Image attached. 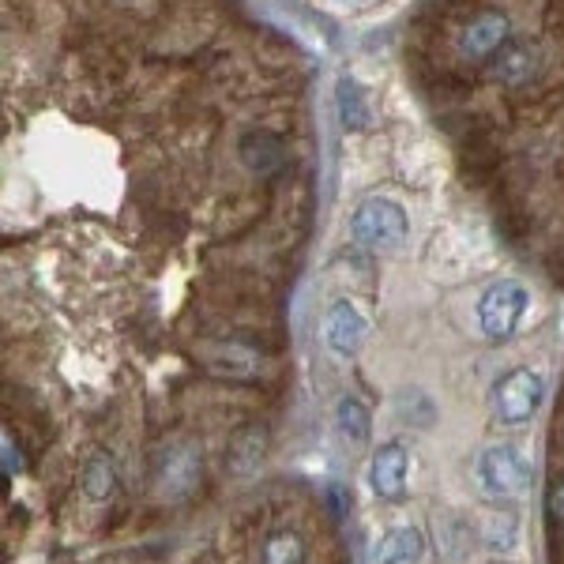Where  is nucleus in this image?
<instances>
[{
    "mask_svg": "<svg viewBox=\"0 0 564 564\" xmlns=\"http://www.w3.org/2000/svg\"><path fill=\"white\" fill-rule=\"evenodd\" d=\"M410 478V452L403 444H384L376 448L373 463H369V489H373L380 501H399L407 493Z\"/></svg>",
    "mask_w": 564,
    "mask_h": 564,
    "instance_id": "6",
    "label": "nucleus"
},
{
    "mask_svg": "<svg viewBox=\"0 0 564 564\" xmlns=\"http://www.w3.org/2000/svg\"><path fill=\"white\" fill-rule=\"evenodd\" d=\"M478 478L489 497H523L534 482V467L516 444H493L478 459Z\"/></svg>",
    "mask_w": 564,
    "mask_h": 564,
    "instance_id": "4",
    "label": "nucleus"
},
{
    "mask_svg": "<svg viewBox=\"0 0 564 564\" xmlns=\"http://www.w3.org/2000/svg\"><path fill=\"white\" fill-rule=\"evenodd\" d=\"M305 557H309V549L298 531L267 534L264 549H260V564H305Z\"/></svg>",
    "mask_w": 564,
    "mask_h": 564,
    "instance_id": "12",
    "label": "nucleus"
},
{
    "mask_svg": "<svg viewBox=\"0 0 564 564\" xmlns=\"http://www.w3.org/2000/svg\"><path fill=\"white\" fill-rule=\"evenodd\" d=\"M531 61H534V53L527 46H508L497 53V68H493V72H497L504 83H523V79L534 72Z\"/></svg>",
    "mask_w": 564,
    "mask_h": 564,
    "instance_id": "16",
    "label": "nucleus"
},
{
    "mask_svg": "<svg viewBox=\"0 0 564 564\" xmlns=\"http://www.w3.org/2000/svg\"><path fill=\"white\" fill-rule=\"evenodd\" d=\"M508 46V16L504 12H482L467 23V31L459 38V49L470 61H486L493 53Z\"/></svg>",
    "mask_w": 564,
    "mask_h": 564,
    "instance_id": "8",
    "label": "nucleus"
},
{
    "mask_svg": "<svg viewBox=\"0 0 564 564\" xmlns=\"http://www.w3.org/2000/svg\"><path fill=\"white\" fill-rule=\"evenodd\" d=\"M339 117L346 128L369 125V106H365V91L354 79H339Z\"/></svg>",
    "mask_w": 564,
    "mask_h": 564,
    "instance_id": "15",
    "label": "nucleus"
},
{
    "mask_svg": "<svg viewBox=\"0 0 564 564\" xmlns=\"http://www.w3.org/2000/svg\"><path fill=\"white\" fill-rule=\"evenodd\" d=\"M83 493L98 504H106L117 493V467L106 455H94L91 463L83 467Z\"/></svg>",
    "mask_w": 564,
    "mask_h": 564,
    "instance_id": "13",
    "label": "nucleus"
},
{
    "mask_svg": "<svg viewBox=\"0 0 564 564\" xmlns=\"http://www.w3.org/2000/svg\"><path fill=\"white\" fill-rule=\"evenodd\" d=\"M264 452H267V429H260V425L241 429L234 437V444H230V455H226L230 474H237V478L252 474V470L264 463Z\"/></svg>",
    "mask_w": 564,
    "mask_h": 564,
    "instance_id": "11",
    "label": "nucleus"
},
{
    "mask_svg": "<svg viewBox=\"0 0 564 564\" xmlns=\"http://www.w3.org/2000/svg\"><path fill=\"white\" fill-rule=\"evenodd\" d=\"M542 399H546V384L534 369H512L493 384V414L508 429L531 422Z\"/></svg>",
    "mask_w": 564,
    "mask_h": 564,
    "instance_id": "3",
    "label": "nucleus"
},
{
    "mask_svg": "<svg viewBox=\"0 0 564 564\" xmlns=\"http://www.w3.org/2000/svg\"><path fill=\"white\" fill-rule=\"evenodd\" d=\"M425 549V538L418 527H392L384 531V538L376 542L373 561L376 564H418Z\"/></svg>",
    "mask_w": 564,
    "mask_h": 564,
    "instance_id": "9",
    "label": "nucleus"
},
{
    "mask_svg": "<svg viewBox=\"0 0 564 564\" xmlns=\"http://www.w3.org/2000/svg\"><path fill=\"white\" fill-rule=\"evenodd\" d=\"M350 234L358 245L365 249H376V252H388V249H399L410 234V219L407 211L395 204V200H384V196H369V200H361L358 211H354V219H350Z\"/></svg>",
    "mask_w": 564,
    "mask_h": 564,
    "instance_id": "1",
    "label": "nucleus"
},
{
    "mask_svg": "<svg viewBox=\"0 0 564 564\" xmlns=\"http://www.w3.org/2000/svg\"><path fill=\"white\" fill-rule=\"evenodd\" d=\"M527 305H531V294L527 286L516 279H501L493 282L482 301H478V328L489 343H508L516 335L519 320L527 316Z\"/></svg>",
    "mask_w": 564,
    "mask_h": 564,
    "instance_id": "2",
    "label": "nucleus"
},
{
    "mask_svg": "<svg viewBox=\"0 0 564 564\" xmlns=\"http://www.w3.org/2000/svg\"><path fill=\"white\" fill-rule=\"evenodd\" d=\"M200 452L196 448H170V452L158 455L155 470V489L162 501H188L196 489H200Z\"/></svg>",
    "mask_w": 564,
    "mask_h": 564,
    "instance_id": "5",
    "label": "nucleus"
},
{
    "mask_svg": "<svg viewBox=\"0 0 564 564\" xmlns=\"http://www.w3.org/2000/svg\"><path fill=\"white\" fill-rule=\"evenodd\" d=\"M549 512H553V519H561L564 523V478L553 486V493H549Z\"/></svg>",
    "mask_w": 564,
    "mask_h": 564,
    "instance_id": "18",
    "label": "nucleus"
},
{
    "mask_svg": "<svg viewBox=\"0 0 564 564\" xmlns=\"http://www.w3.org/2000/svg\"><path fill=\"white\" fill-rule=\"evenodd\" d=\"M282 158H286V147H282V140L275 132L256 128V132H245V136H241V162H245L252 173H275L282 166Z\"/></svg>",
    "mask_w": 564,
    "mask_h": 564,
    "instance_id": "10",
    "label": "nucleus"
},
{
    "mask_svg": "<svg viewBox=\"0 0 564 564\" xmlns=\"http://www.w3.org/2000/svg\"><path fill=\"white\" fill-rule=\"evenodd\" d=\"M365 316L354 309V301H335L324 316V339H328L331 354H339V358H354L365 343Z\"/></svg>",
    "mask_w": 564,
    "mask_h": 564,
    "instance_id": "7",
    "label": "nucleus"
},
{
    "mask_svg": "<svg viewBox=\"0 0 564 564\" xmlns=\"http://www.w3.org/2000/svg\"><path fill=\"white\" fill-rule=\"evenodd\" d=\"M335 418H339V429H343L346 440H354V444H365V440H369L373 418H369V410H365L361 399L346 395L343 403H339V410H335Z\"/></svg>",
    "mask_w": 564,
    "mask_h": 564,
    "instance_id": "14",
    "label": "nucleus"
},
{
    "mask_svg": "<svg viewBox=\"0 0 564 564\" xmlns=\"http://www.w3.org/2000/svg\"><path fill=\"white\" fill-rule=\"evenodd\" d=\"M23 470V459H19V448H12V433H4V474H16Z\"/></svg>",
    "mask_w": 564,
    "mask_h": 564,
    "instance_id": "17",
    "label": "nucleus"
}]
</instances>
